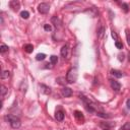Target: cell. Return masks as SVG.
<instances>
[{"label": "cell", "instance_id": "17", "mask_svg": "<svg viewBox=\"0 0 130 130\" xmlns=\"http://www.w3.org/2000/svg\"><path fill=\"white\" fill-rule=\"evenodd\" d=\"M95 115L99 116V117H101V118H105V119L110 118V115H108V114H106V113H104V112H102V111H96Z\"/></svg>", "mask_w": 130, "mask_h": 130}, {"label": "cell", "instance_id": "16", "mask_svg": "<svg viewBox=\"0 0 130 130\" xmlns=\"http://www.w3.org/2000/svg\"><path fill=\"white\" fill-rule=\"evenodd\" d=\"M104 34H105V27L103 26V25H101L99 28H98V30H96V35H98V38H103V36H104Z\"/></svg>", "mask_w": 130, "mask_h": 130}, {"label": "cell", "instance_id": "28", "mask_svg": "<svg viewBox=\"0 0 130 130\" xmlns=\"http://www.w3.org/2000/svg\"><path fill=\"white\" fill-rule=\"evenodd\" d=\"M126 40H127V44L130 46V31H129V29H126Z\"/></svg>", "mask_w": 130, "mask_h": 130}, {"label": "cell", "instance_id": "1", "mask_svg": "<svg viewBox=\"0 0 130 130\" xmlns=\"http://www.w3.org/2000/svg\"><path fill=\"white\" fill-rule=\"evenodd\" d=\"M79 99L82 101V103L84 105V108L86 109L87 112H89V113H96V107H95V105L88 98H86L83 93H79Z\"/></svg>", "mask_w": 130, "mask_h": 130}, {"label": "cell", "instance_id": "7", "mask_svg": "<svg viewBox=\"0 0 130 130\" xmlns=\"http://www.w3.org/2000/svg\"><path fill=\"white\" fill-rule=\"evenodd\" d=\"M62 95L65 96V98H69L72 95V89L70 87H67V86H64L62 88Z\"/></svg>", "mask_w": 130, "mask_h": 130}, {"label": "cell", "instance_id": "13", "mask_svg": "<svg viewBox=\"0 0 130 130\" xmlns=\"http://www.w3.org/2000/svg\"><path fill=\"white\" fill-rule=\"evenodd\" d=\"M100 126L103 127L104 129H105V128H109V129H111L112 127L115 126V123H114V122H111V123H110V122H101V123H100Z\"/></svg>", "mask_w": 130, "mask_h": 130}, {"label": "cell", "instance_id": "23", "mask_svg": "<svg viewBox=\"0 0 130 130\" xmlns=\"http://www.w3.org/2000/svg\"><path fill=\"white\" fill-rule=\"evenodd\" d=\"M9 76H10V72H9L8 70H5V71H3V72H2V74H1V78H2V79L8 78Z\"/></svg>", "mask_w": 130, "mask_h": 130}, {"label": "cell", "instance_id": "14", "mask_svg": "<svg viewBox=\"0 0 130 130\" xmlns=\"http://www.w3.org/2000/svg\"><path fill=\"white\" fill-rule=\"evenodd\" d=\"M23 50H24L26 53L30 54V53L34 51V46H32L31 44H26V45L23 46Z\"/></svg>", "mask_w": 130, "mask_h": 130}, {"label": "cell", "instance_id": "34", "mask_svg": "<svg viewBox=\"0 0 130 130\" xmlns=\"http://www.w3.org/2000/svg\"><path fill=\"white\" fill-rule=\"evenodd\" d=\"M128 60L130 61V53H129V57H128Z\"/></svg>", "mask_w": 130, "mask_h": 130}, {"label": "cell", "instance_id": "24", "mask_svg": "<svg viewBox=\"0 0 130 130\" xmlns=\"http://www.w3.org/2000/svg\"><path fill=\"white\" fill-rule=\"evenodd\" d=\"M6 92H7V87L4 86V85H1V98L2 99L4 98V95L6 94Z\"/></svg>", "mask_w": 130, "mask_h": 130}, {"label": "cell", "instance_id": "33", "mask_svg": "<svg viewBox=\"0 0 130 130\" xmlns=\"http://www.w3.org/2000/svg\"><path fill=\"white\" fill-rule=\"evenodd\" d=\"M103 130H111V129H109V128H105V129H103Z\"/></svg>", "mask_w": 130, "mask_h": 130}, {"label": "cell", "instance_id": "18", "mask_svg": "<svg viewBox=\"0 0 130 130\" xmlns=\"http://www.w3.org/2000/svg\"><path fill=\"white\" fill-rule=\"evenodd\" d=\"M20 16H21V18H23V19H27V18L29 17V12L26 11V10H23V11L20 12Z\"/></svg>", "mask_w": 130, "mask_h": 130}, {"label": "cell", "instance_id": "27", "mask_svg": "<svg viewBox=\"0 0 130 130\" xmlns=\"http://www.w3.org/2000/svg\"><path fill=\"white\" fill-rule=\"evenodd\" d=\"M115 46H116V48L119 49V50L123 49V44H122L121 42H119V41H116V42H115Z\"/></svg>", "mask_w": 130, "mask_h": 130}, {"label": "cell", "instance_id": "32", "mask_svg": "<svg viewBox=\"0 0 130 130\" xmlns=\"http://www.w3.org/2000/svg\"><path fill=\"white\" fill-rule=\"evenodd\" d=\"M119 60L120 61H123L124 60V54H120L119 55Z\"/></svg>", "mask_w": 130, "mask_h": 130}, {"label": "cell", "instance_id": "12", "mask_svg": "<svg viewBox=\"0 0 130 130\" xmlns=\"http://www.w3.org/2000/svg\"><path fill=\"white\" fill-rule=\"evenodd\" d=\"M74 117L76 118V120H78V121H80L81 123H83V121H84V116H83V114H82L80 111H74Z\"/></svg>", "mask_w": 130, "mask_h": 130}, {"label": "cell", "instance_id": "15", "mask_svg": "<svg viewBox=\"0 0 130 130\" xmlns=\"http://www.w3.org/2000/svg\"><path fill=\"white\" fill-rule=\"evenodd\" d=\"M51 21L53 22V23H55V26L57 27H59L60 26V24H61V20H60V18L58 17V16H53L52 18H51Z\"/></svg>", "mask_w": 130, "mask_h": 130}, {"label": "cell", "instance_id": "2", "mask_svg": "<svg viewBox=\"0 0 130 130\" xmlns=\"http://www.w3.org/2000/svg\"><path fill=\"white\" fill-rule=\"evenodd\" d=\"M5 120H7V122H9L11 128H13V129H17V128H19L20 125H21L20 119H19L18 117H16V116L11 115V114L6 115V116H5Z\"/></svg>", "mask_w": 130, "mask_h": 130}, {"label": "cell", "instance_id": "26", "mask_svg": "<svg viewBox=\"0 0 130 130\" xmlns=\"http://www.w3.org/2000/svg\"><path fill=\"white\" fill-rule=\"evenodd\" d=\"M121 6H122V8H123V10H124V12H128L129 11V6H128V4L127 3H122L121 4Z\"/></svg>", "mask_w": 130, "mask_h": 130}, {"label": "cell", "instance_id": "19", "mask_svg": "<svg viewBox=\"0 0 130 130\" xmlns=\"http://www.w3.org/2000/svg\"><path fill=\"white\" fill-rule=\"evenodd\" d=\"M45 58H46V54H44V53H39L36 56V60H38V61H43Z\"/></svg>", "mask_w": 130, "mask_h": 130}, {"label": "cell", "instance_id": "31", "mask_svg": "<svg viewBox=\"0 0 130 130\" xmlns=\"http://www.w3.org/2000/svg\"><path fill=\"white\" fill-rule=\"evenodd\" d=\"M126 106H127V108L130 110V99L127 100V102H126Z\"/></svg>", "mask_w": 130, "mask_h": 130}, {"label": "cell", "instance_id": "8", "mask_svg": "<svg viewBox=\"0 0 130 130\" xmlns=\"http://www.w3.org/2000/svg\"><path fill=\"white\" fill-rule=\"evenodd\" d=\"M68 50H69V45L68 44H65L62 48H61V51H60V54L63 58H66L67 55H68Z\"/></svg>", "mask_w": 130, "mask_h": 130}, {"label": "cell", "instance_id": "29", "mask_svg": "<svg viewBox=\"0 0 130 130\" xmlns=\"http://www.w3.org/2000/svg\"><path fill=\"white\" fill-rule=\"evenodd\" d=\"M44 29H45L46 31H51V30H52V26H51L50 24L46 23V24H44Z\"/></svg>", "mask_w": 130, "mask_h": 130}, {"label": "cell", "instance_id": "11", "mask_svg": "<svg viewBox=\"0 0 130 130\" xmlns=\"http://www.w3.org/2000/svg\"><path fill=\"white\" fill-rule=\"evenodd\" d=\"M55 119L57 121H59V122H62L64 120V113H63V111H61V110L56 111V113H55Z\"/></svg>", "mask_w": 130, "mask_h": 130}, {"label": "cell", "instance_id": "21", "mask_svg": "<svg viewBox=\"0 0 130 130\" xmlns=\"http://www.w3.org/2000/svg\"><path fill=\"white\" fill-rule=\"evenodd\" d=\"M8 46L7 45H4V44H2L1 45V47H0V53L1 54H4V53H6L7 51H8Z\"/></svg>", "mask_w": 130, "mask_h": 130}, {"label": "cell", "instance_id": "25", "mask_svg": "<svg viewBox=\"0 0 130 130\" xmlns=\"http://www.w3.org/2000/svg\"><path fill=\"white\" fill-rule=\"evenodd\" d=\"M120 130H130V122H126L121 128Z\"/></svg>", "mask_w": 130, "mask_h": 130}, {"label": "cell", "instance_id": "22", "mask_svg": "<svg viewBox=\"0 0 130 130\" xmlns=\"http://www.w3.org/2000/svg\"><path fill=\"white\" fill-rule=\"evenodd\" d=\"M50 62H51V64H57V62H58V57L57 56H55V55H52L51 57H50Z\"/></svg>", "mask_w": 130, "mask_h": 130}, {"label": "cell", "instance_id": "4", "mask_svg": "<svg viewBox=\"0 0 130 130\" xmlns=\"http://www.w3.org/2000/svg\"><path fill=\"white\" fill-rule=\"evenodd\" d=\"M38 11L41 13V14H47L49 13L50 11V5L46 2H43V3H40L39 6H38Z\"/></svg>", "mask_w": 130, "mask_h": 130}, {"label": "cell", "instance_id": "6", "mask_svg": "<svg viewBox=\"0 0 130 130\" xmlns=\"http://www.w3.org/2000/svg\"><path fill=\"white\" fill-rule=\"evenodd\" d=\"M110 84H111V87L115 91H119L121 89V84L117 80H115V79H110Z\"/></svg>", "mask_w": 130, "mask_h": 130}, {"label": "cell", "instance_id": "30", "mask_svg": "<svg viewBox=\"0 0 130 130\" xmlns=\"http://www.w3.org/2000/svg\"><path fill=\"white\" fill-rule=\"evenodd\" d=\"M112 38H113L115 41H119V40H118V39H119V38H118V35H117V32L114 31V30H112Z\"/></svg>", "mask_w": 130, "mask_h": 130}, {"label": "cell", "instance_id": "9", "mask_svg": "<svg viewBox=\"0 0 130 130\" xmlns=\"http://www.w3.org/2000/svg\"><path fill=\"white\" fill-rule=\"evenodd\" d=\"M40 87H41V91L43 93H45V94H50L51 93V87L50 86H48V85H46L44 83H41Z\"/></svg>", "mask_w": 130, "mask_h": 130}, {"label": "cell", "instance_id": "3", "mask_svg": "<svg viewBox=\"0 0 130 130\" xmlns=\"http://www.w3.org/2000/svg\"><path fill=\"white\" fill-rule=\"evenodd\" d=\"M77 69L72 67L68 70L67 74H66V80H67V83H74L76 80H77Z\"/></svg>", "mask_w": 130, "mask_h": 130}, {"label": "cell", "instance_id": "10", "mask_svg": "<svg viewBox=\"0 0 130 130\" xmlns=\"http://www.w3.org/2000/svg\"><path fill=\"white\" fill-rule=\"evenodd\" d=\"M111 74L116 78H121V77L124 76V73L122 71H120V70H117V69H112L111 70Z\"/></svg>", "mask_w": 130, "mask_h": 130}, {"label": "cell", "instance_id": "20", "mask_svg": "<svg viewBox=\"0 0 130 130\" xmlns=\"http://www.w3.org/2000/svg\"><path fill=\"white\" fill-rule=\"evenodd\" d=\"M56 81H57L59 84H61V85H65V83L67 82V80H66L65 77H58V78L56 79Z\"/></svg>", "mask_w": 130, "mask_h": 130}, {"label": "cell", "instance_id": "5", "mask_svg": "<svg viewBox=\"0 0 130 130\" xmlns=\"http://www.w3.org/2000/svg\"><path fill=\"white\" fill-rule=\"evenodd\" d=\"M9 7L13 10V11H18L19 10V8H20V3H19V1H17V0H12V1H10L9 2Z\"/></svg>", "mask_w": 130, "mask_h": 130}]
</instances>
